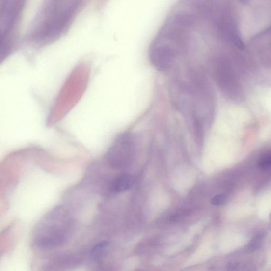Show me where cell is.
<instances>
[{
  "label": "cell",
  "instance_id": "1",
  "mask_svg": "<svg viewBox=\"0 0 271 271\" xmlns=\"http://www.w3.org/2000/svg\"><path fill=\"white\" fill-rule=\"evenodd\" d=\"M26 0H0V56L10 50Z\"/></svg>",
  "mask_w": 271,
  "mask_h": 271
},
{
  "label": "cell",
  "instance_id": "2",
  "mask_svg": "<svg viewBox=\"0 0 271 271\" xmlns=\"http://www.w3.org/2000/svg\"><path fill=\"white\" fill-rule=\"evenodd\" d=\"M135 138L132 134H122L115 140L106 155L108 163L114 169H123L130 165L135 151Z\"/></svg>",
  "mask_w": 271,
  "mask_h": 271
},
{
  "label": "cell",
  "instance_id": "3",
  "mask_svg": "<svg viewBox=\"0 0 271 271\" xmlns=\"http://www.w3.org/2000/svg\"><path fill=\"white\" fill-rule=\"evenodd\" d=\"M134 178L131 175L124 174L119 176L112 183L111 188L115 192H121L128 190L133 186Z\"/></svg>",
  "mask_w": 271,
  "mask_h": 271
},
{
  "label": "cell",
  "instance_id": "4",
  "mask_svg": "<svg viewBox=\"0 0 271 271\" xmlns=\"http://www.w3.org/2000/svg\"><path fill=\"white\" fill-rule=\"evenodd\" d=\"M109 243L108 241H103L94 246L92 250V255L94 258H99L105 251V250L109 245Z\"/></svg>",
  "mask_w": 271,
  "mask_h": 271
},
{
  "label": "cell",
  "instance_id": "5",
  "mask_svg": "<svg viewBox=\"0 0 271 271\" xmlns=\"http://www.w3.org/2000/svg\"><path fill=\"white\" fill-rule=\"evenodd\" d=\"M271 155L270 153L264 154L259 162L260 167L264 171H267L271 166Z\"/></svg>",
  "mask_w": 271,
  "mask_h": 271
},
{
  "label": "cell",
  "instance_id": "6",
  "mask_svg": "<svg viewBox=\"0 0 271 271\" xmlns=\"http://www.w3.org/2000/svg\"><path fill=\"white\" fill-rule=\"evenodd\" d=\"M227 196L224 194L216 195L211 200V203L214 206H220L226 202Z\"/></svg>",
  "mask_w": 271,
  "mask_h": 271
},
{
  "label": "cell",
  "instance_id": "7",
  "mask_svg": "<svg viewBox=\"0 0 271 271\" xmlns=\"http://www.w3.org/2000/svg\"><path fill=\"white\" fill-rule=\"evenodd\" d=\"M262 240V236L261 235L255 237V239L250 243L249 246V249H250V250H255L257 248H258L259 246L261 245Z\"/></svg>",
  "mask_w": 271,
  "mask_h": 271
}]
</instances>
